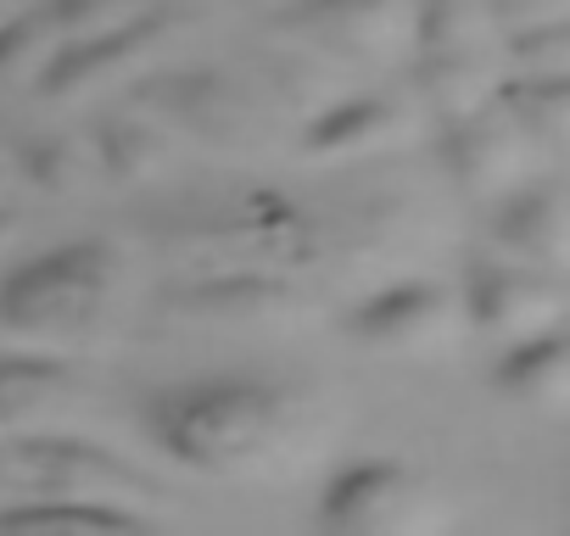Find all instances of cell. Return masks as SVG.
<instances>
[{"instance_id": "21", "label": "cell", "mask_w": 570, "mask_h": 536, "mask_svg": "<svg viewBox=\"0 0 570 536\" xmlns=\"http://www.w3.org/2000/svg\"><path fill=\"white\" fill-rule=\"evenodd\" d=\"M57 51H62V29L46 0H35L23 18L0 23V85H40Z\"/></svg>"}, {"instance_id": "8", "label": "cell", "mask_w": 570, "mask_h": 536, "mask_svg": "<svg viewBox=\"0 0 570 536\" xmlns=\"http://www.w3.org/2000/svg\"><path fill=\"white\" fill-rule=\"evenodd\" d=\"M163 314L213 330H263L297 314V291L268 268H202V280L163 297Z\"/></svg>"}, {"instance_id": "7", "label": "cell", "mask_w": 570, "mask_h": 536, "mask_svg": "<svg viewBox=\"0 0 570 536\" xmlns=\"http://www.w3.org/2000/svg\"><path fill=\"white\" fill-rule=\"evenodd\" d=\"M0 475L12 480V492H73V497H129V492H151V480L112 458L96 441H73L68 430H46V436H23L0 453Z\"/></svg>"}, {"instance_id": "3", "label": "cell", "mask_w": 570, "mask_h": 536, "mask_svg": "<svg viewBox=\"0 0 570 536\" xmlns=\"http://www.w3.org/2000/svg\"><path fill=\"white\" fill-rule=\"evenodd\" d=\"M163 246L213 268H268L297 246V218L274 196H218L157 229Z\"/></svg>"}, {"instance_id": "26", "label": "cell", "mask_w": 570, "mask_h": 536, "mask_svg": "<svg viewBox=\"0 0 570 536\" xmlns=\"http://www.w3.org/2000/svg\"><path fill=\"white\" fill-rule=\"evenodd\" d=\"M268 7H285V0H268Z\"/></svg>"}, {"instance_id": "17", "label": "cell", "mask_w": 570, "mask_h": 536, "mask_svg": "<svg viewBox=\"0 0 570 536\" xmlns=\"http://www.w3.org/2000/svg\"><path fill=\"white\" fill-rule=\"evenodd\" d=\"M498 391L509 403H531V408H559L564 391H570V353H564V336L559 325L553 330H537L525 341H514L498 364Z\"/></svg>"}, {"instance_id": "20", "label": "cell", "mask_w": 570, "mask_h": 536, "mask_svg": "<svg viewBox=\"0 0 570 536\" xmlns=\"http://www.w3.org/2000/svg\"><path fill=\"white\" fill-rule=\"evenodd\" d=\"M498 107L525 135L531 151L553 157L564 146V129H570V85H564V73H525L520 85L498 90Z\"/></svg>"}, {"instance_id": "1", "label": "cell", "mask_w": 570, "mask_h": 536, "mask_svg": "<svg viewBox=\"0 0 570 536\" xmlns=\"http://www.w3.org/2000/svg\"><path fill=\"white\" fill-rule=\"evenodd\" d=\"M279 425H285V397H279V386H268L257 375L190 380V386L151 397V408H146L151 441L202 475L246 469L257 453L274 447Z\"/></svg>"}, {"instance_id": "11", "label": "cell", "mask_w": 570, "mask_h": 536, "mask_svg": "<svg viewBox=\"0 0 570 536\" xmlns=\"http://www.w3.org/2000/svg\"><path fill=\"white\" fill-rule=\"evenodd\" d=\"M442 151H448V173H453L459 190L475 196V201H492V196L514 190V185L525 179V162H531L525 135L503 118L498 101H487V107L453 118Z\"/></svg>"}, {"instance_id": "10", "label": "cell", "mask_w": 570, "mask_h": 536, "mask_svg": "<svg viewBox=\"0 0 570 536\" xmlns=\"http://www.w3.org/2000/svg\"><path fill=\"white\" fill-rule=\"evenodd\" d=\"M163 90L168 96L157 101V112H163L168 135H190L207 151H252L257 146L263 118L240 85H229L218 73H179Z\"/></svg>"}, {"instance_id": "12", "label": "cell", "mask_w": 570, "mask_h": 536, "mask_svg": "<svg viewBox=\"0 0 570 536\" xmlns=\"http://www.w3.org/2000/svg\"><path fill=\"white\" fill-rule=\"evenodd\" d=\"M85 408H90V386L62 358H29V353L0 358V430H23V436L68 430Z\"/></svg>"}, {"instance_id": "16", "label": "cell", "mask_w": 570, "mask_h": 536, "mask_svg": "<svg viewBox=\"0 0 570 536\" xmlns=\"http://www.w3.org/2000/svg\"><path fill=\"white\" fill-rule=\"evenodd\" d=\"M90 146H96V173L112 185H157L174 168L163 118H107Z\"/></svg>"}, {"instance_id": "15", "label": "cell", "mask_w": 570, "mask_h": 536, "mask_svg": "<svg viewBox=\"0 0 570 536\" xmlns=\"http://www.w3.org/2000/svg\"><path fill=\"white\" fill-rule=\"evenodd\" d=\"M409 107L392 101V96H347V101H331L314 123H308V140L303 151L314 162H358V157H375L386 146H397L409 135Z\"/></svg>"}, {"instance_id": "2", "label": "cell", "mask_w": 570, "mask_h": 536, "mask_svg": "<svg viewBox=\"0 0 570 536\" xmlns=\"http://www.w3.org/2000/svg\"><path fill=\"white\" fill-rule=\"evenodd\" d=\"M112 275H118V257H112L107 240L51 246V251H40L35 262L12 268V275L0 280V325L12 336L62 347L107 314Z\"/></svg>"}, {"instance_id": "22", "label": "cell", "mask_w": 570, "mask_h": 536, "mask_svg": "<svg viewBox=\"0 0 570 536\" xmlns=\"http://www.w3.org/2000/svg\"><path fill=\"white\" fill-rule=\"evenodd\" d=\"M23 173H29V185H40L51 196H68L96 173V146L79 140V135H46V140H35L23 151Z\"/></svg>"}, {"instance_id": "9", "label": "cell", "mask_w": 570, "mask_h": 536, "mask_svg": "<svg viewBox=\"0 0 570 536\" xmlns=\"http://www.w3.org/2000/svg\"><path fill=\"white\" fill-rule=\"evenodd\" d=\"M453 291L431 286V280H397L386 291H375L358 314H353V341L370 353H392V358H420L431 347H442L453 336Z\"/></svg>"}, {"instance_id": "5", "label": "cell", "mask_w": 570, "mask_h": 536, "mask_svg": "<svg viewBox=\"0 0 570 536\" xmlns=\"http://www.w3.org/2000/svg\"><path fill=\"white\" fill-rule=\"evenodd\" d=\"M168 34H174L168 18L140 12V18H129V23H118V29L68 40V46L46 62L40 90H46L51 101H62V107L96 101V96H107V90H124V85H135V79L157 62V51H163Z\"/></svg>"}, {"instance_id": "19", "label": "cell", "mask_w": 570, "mask_h": 536, "mask_svg": "<svg viewBox=\"0 0 570 536\" xmlns=\"http://www.w3.org/2000/svg\"><path fill=\"white\" fill-rule=\"evenodd\" d=\"M487 23L492 12L481 0H420L409 40L420 46V62H487Z\"/></svg>"}, {"instance_id": "23", "label": "cell", "mask_w": 570, "mask_h": 536, "mask_svg": "<svg viewBox=\"0 0 570 536\" xmlns=\"http://www.w3.org/2000/svg\"><path fill=\"white\" fill-rule=\"evenodd\" d=\"M509 57L525 73H564V23H537L509 34Z\"/></svg>"}, {"instance_id": "4", "label": "cell", "mask_w": 570, "mask_h": 536, "mask_svg": "<svg viewBox=\"0 0 570 536\" xmlns=\"http://www.w3.org/2000/svg\"><path fill=\"white\" fill-rule=\"evenodd\" d=\"M464 314L481 336L514 347L537 330H553L564 314V280L559 268H537L520 257H475L464 275Z\"/></svg>"}, {"instance_id": "13", "label": "cell", "mask_w": 570, "mask_h": 536, "mask_svg": "<svg viewBox=\"0 0 570 536\" xmlns=\"http://www.w3.org/2000/svg\"><path fill=\"white\" fill-rule=\"evenodd\" d=\"M420 480L403 469V464H353L331 480L325 492V508H320V525L331 530H397V525H414L420 519Z\"/></svg>"}, {"instance_id": "24", "label": "cell", "mask_w": 570, "mask_h": 536, "mask_svg": "<svg viewBox=\"0 0 570 536\" xmlns=\"http://www.w3.org/2000/svg\"><path fill=\"white\" fill-rule=\"evenodd\" d=\"M564 7L570 0H492V23H503L509 34L514 29H537V23H564Z\"/></svg>"}, {"instance_id": "25", "label": "cell", "mask_w": 570, "mask_h": 536, "mask_svg": "<svg viewBox=\"0 0 570 536\" xmlns=\"http://www.w3.org/2000/svg\"><path fill=\"white\" fill-rule=\"evenodd\" d=\"M35 7V0H0V23H12V18H23Z\"/></svg>"}, {"instance_id": "14", "label": "cell", "mask_w": 570, "mask_h": 536, "mask_svg": "<svg viewBox=\"0 0 570 536\" xmlns=\"http://www.w3.org/2000/svg\"><path fill=\"white\" fill-rule=\"evenodd\" d=\"M492 246L503 257L537 262V268H564V246H570V201L559 179H537V185H514L503 190L498 212H492Z\"/></svg>"}, {"instance_id": "6", "label": "cell", "mask_w": 570, "mask_h": 536, "mask_svg": "<svg viewBox=\"0 0 570 536\" xmlns=\"http://www.w3.org/2000/svg\"><path fill=\"white\" fill-rule=\"evenodd\" d=\"M274 29L308 46L320 62H381L397 40H409L414 12L403 0H285Z\"/></svg>"}, {"instance_id": "18", "label": "cell", "mask_w": 570, "mask_h": 536, "mask_svg": "<svg viewBox=\"0 0 570 536\" xmlns=\"http://www.w3.org/2000/svg\"><path fill=\"white\" fill-rule=\"evenodd\" d=\"M151 519L112 497L40 492L35 503H0V530H146Z\"/></svg>"}]
</instances>
